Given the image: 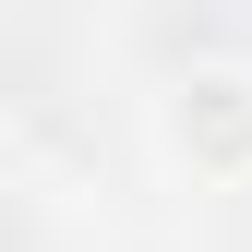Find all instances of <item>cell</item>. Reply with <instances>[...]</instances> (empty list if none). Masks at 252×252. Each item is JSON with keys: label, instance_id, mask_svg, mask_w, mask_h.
<instances>
[{"label": "cell", "instance_id": "cell-1", "mask_svg": "<svg viewBox=\"0 0 252 252\" xmlns=\"http://www.w3.org/2000/svg\"><path fill=\"white\" fill-rule=\"evenodd\" d=\"M156 156L204 192H252V72L192 60V72L156 96Z\"/></svg>", "mask_w": 252, "mask_h": 252}, {"label": "cell", "instance_id": "cell-2", "mask_svg": "<svg viewBox=\"0 0 252 252\" xmlns=\"http://www.w3.org/2000/svg\"><path fill=\"white\" fill-rule=\"evenodd\" d=\"M0 36H12V0H0Z\"/></svg>", "mask_w": 252, "mask_h": 252}]
</instances>
